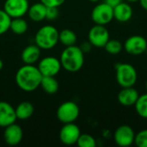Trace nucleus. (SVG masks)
I'll use <instances>...</instances> for the list:
<instances>
[{"label":"nucleus","mask_w":147,"mask_h":147,"mask_svg":"<svg viewBox=\"0 0 147 147\" xmlns=\"http://www.w3.org/2000/svg\"><path fill=\"white\" fill-rule=\"evenodd\" d=\"M43 76L37 66L24 65L16 73V83L19 89L25 92H32L40 86Z\"/></svg>","instance_id":"obj_1"},{"label":"nucleus","mask_w":147,"mask_h":147,"mask_svg":"<svg viewBox=\"0 0 147 147\" xmlns=\"http://www.w3.org/2000/svg\"><path fill=\"white\" fill-rule=\"evenodd\" d=\"M62 68L68 72H77L84 64V53L76 45L65 47L59 58Z\"/></svg>","instance_id":"obj_2"},{"label":"nucleus","mask_w":147,"mask_h":147,"mask_svg":"<svg viewBox=\"0 0 147 147\" xmlns=\"http://www.w3.org/2000/svg\"><path fill=\"white\" fill-rule=\"evenodd\" d=\"M59 30L53 25L42 26L35 34L34 42L41 50L52 49L59 42Z\"/></svg>","instance_id":"obj_3"},{"label":"nucleus","mask_w":147,"mask_h":147,"mask_svg":"<svg viewBox=\"0 0 147 147\" xmlns=\"http://www.w3.org/2000/svg\"><path fill=\"white\" fill-rule=\"evenodd\" d=\"M115 77L121 88L133 87L138 80V72L135 67L129 63H118L115 65Z\"/></svg>","instance_id":"obj_4"},{"label":"nucleus","mask_w":147,"mask_h":147,"mask_svg":"<svg viewBox=\"0 0 147 147\" xmlns=\"http://www.w3.org/2000/svg\"><path fill=\"white\" fill-rule=\"evenodd\" d=\"M80 114V109L78 105L72 101H66L61 103L57 109V118L63 123H71L75 122L78 118Z\"/></svg>","instance_id":"obj_5"},{"label":"nucleus","mask_w":147,"mask_h":147,"mask_svg":"<svg viewBox=\"0 0 147 147\" xmlns=\"http://www.w3.org/2000/svg\"><path fill=\"white\" fill-rule=\"evenodd\" d=\"M91 19L95 24L106 26L114 19V8L104 2L100 3L92 9Z\"/></svg>","instance_id":"obj_6"},{"label":"nucleus","mask_w":147,"mask_h":147,"mask_svg":"<svg viewBox=\"0 0 147 147\" xmlns=\"http://www.w3.org/2000/svg\"><path fill=\"white\" fill-rule=\"evenodd\" d=\"M123 49L128 54L141 55L147 51V40L142 35H132L123 43Z\"/></svg>","instance_id":"obj_7"},{"label":"nucleus","mask_w":147,"mask_h":147,"mask_svg":"<svg viewBox=\"0 0 147 147\" xmlns=\"http://www.w3.org/2000/svg\"><path fill=\"white\" fill-rule=\"evenodd\" d=\"M109 39V32L104 25L95 24L88 33V40L95 47H104Z\"/></svg>","instance_id":"obj_8"},{"label":"nucleus","mask_w":147,"mask_h":147,"mask_svg":"<svg viewBox=\"0 0 147 147\" xmlns=\"http://www.w3.org/2000/svg\"><path fill=\"white\" fill-rule=\"evenodd\" d=\"M37 67L43 77H55L60 71L62 65L59 59L53 56H47L39 61Z\"/></svg>","instance_id":"obj_9"},{"label":"nucleus","mask_w":147,"mask_h":147,"mask_svg":"<svg viewBox=\"0 0 147 147\" xmlns=\"http://www.w3.org/2000/svg\"><path fill=\"white\" fill-rule=\"evenodd\" d=\"M81 134L79 127L74 122L65 123L61 127L59 138L62 144L65 146H72L77 144V141Z\"/></svg>","instance_id":"obj_10"},{"label":"nucleus","mask_w":147,"mask_h":147,"mask_svg":"<svg viewBox=\"0 0 147 147\" xmlns=\"http://www.w3.org/2000/svg\"><path fill=\"white\" fill-rule=\"evenodd\" d=\"M28 0H5L3 9L11 17H23L28 10Z\"/></svg>","instance_id":"obj_11"},{"label":"nucleus","mask_w":147,"mask_h":147,"mask_svg":"<svg viewBox=\"0 0 147 147\" xmlns=\"http://www.w3.org/2000/svg\"><path fill=\"white\" fill-rule=\"evenodd\" d=\"M135 133L132 127L128 125H121L118 127L114 134V140L117 146L127 147L134 143Z\"/></svg>","instance_id":"obj_12"},{"label":"nucleus","mask_w":147,"mask_h":147,"mask_svg":"<svg viewBox=\"0 0 147 147\" xmlns=\"http://www.w3.org/2000/svg\"><path fill=\"white\" fill-rule=\"evenodd\" d=\"M22 137L23 131L22 127L16 122L4 127L3 140L7 145L11 146H17L22 140Z\"/></svg>","instance_id":"obj_13"},{"label":"nucleus","mask_w":147,"mask_h":147,"mask_svg":"<svg viewBox=\"0 0 147 147\" xmlns=\"http://www.w3.org/2000/svg\"><path fill=\"white\" fill-rule=\"evenodd\" d=\"M17 120L14 107L7 102L0 101V127H6Z\"/></svg>","instance_id":"obj_14"},{"label":"nucleus","mask_w":147,"mask_h":147,"mask_svg":"<svg viewBox=\"0 0 147 147\" xmlns=\"http://www.w3.org/2000/svg\"><path fill=\"white\" fill-rule=\"evenodd\" d=\"M139 96H140L139 91L134 86L126 87V88H122L119 91L117 95V100L119 103L124 107H132L134 106Z\"/></svg>","instance_id":"obj_15"},{"label":"nucleus","mask_w":147,"mask_h":147,"mask_svg":"<svg viewBox=\"0 0 147 147\" xmlns=\"http://www.w3.org/2000/svg\"><path fill=\"white\" fill-rule=\"evenodd\" d=\"M134 15L132 6L128 3L121 2L114 7V18L119 22H127Z\"/></svg>","instance_id":"obj_16"},{"label":"nucleus","mask_w":147,"mask_h":147,"mask_svg":"<svg viewBox=\"0 0 147 147\" xmlns=\"http://www.w3.org/2000/svg\"><path fill=\"white\" fill-rule=\"evenodd\" d=\"M41 49L36 45H28L22 52V60L26 65H34L40 58Z\"/></svg>","instance_id":"obj_17"},{"label":"nucleus","mask_w":147,"mask_h":147,"mask_svg":"<svg viewBox=\"0 0 147 147\" xmlns=\"http://www.w3.org/2000/svg\"><path fill=\"white\" fill-rule=\"evenodd\" d=\"M47 7L44 5L41 2L40 3H35L29 6L28 10V16L32 20L33 22H42L43 20L46 19V15H47Z\"/></svg>","instance_id":"obj_18"},{"label":"nucleus","mask_w":147,"mask_h":147,"mask_svg":"<svg viewBox=\"0 0 147 147\" xmlns=\"http://www.w3.org/2000/svg\"><path fill=\"white\" fill-rule=\"evenodd\" d=\"M15 110H16V118L21 121H25L29 119L34 115V107L31 102L25 101L19 103L15 109Z\"/></svg>","instance_id":"obj_19"},{"label":"nucleus","mask_w":147,"mask_h":147,"mask_svg":"<svg viewBox=\"0 0 147 147\" xmlns=\"http://www.w3.org/2000/svg\"><path fill=\"white\" fill-rule=\"evenodd\" d=\"M40 87L48 95H54L58 92L59 84L55 77L45 76L41 79Z\"/></svg>","instance_id":"obj_20"},{"label":"nucleus","mask_w":147,"mask_h":147,"mask_svg":"<svg viewBox=\"0 0 147 147\" xmlns=\"http://www.w3.org/2000/svg\"><path fill=\"white\" fill-rule=\"evenodd\" d=\"M78 37L76 33L69 28H65L59 33V41L65 47L76 45Z\"/></svg>","instance_id":"obj_21"},{"label":"nucleus","mask_w":147,"mask_h":147,"mask_svg":"<svg viewBox=\"0 0 147 147\" xmlns=\"http://www.w3.org/2000/svg\"><path fill=\"white\" fill-rule=\"evenodd\" d=\"M28 28V24L27 21L22 17L11 18L9 30H11L16 34H23L27 32Z\"/></svg>","instance_id":"obj_22"},{"label":"nucleus","mask_w":147,"mask_h":147,"mask_svg":"<svg viewBox=\"0 0 147 147\" xmlns=\"http://www.w3.org/2000/svg\"><path fill=\"white\" fill-rule=\"evenodd\" d=\"M136 113L143 119H147V92L139 96L134 104Z\"/></svg>","instance_id":"obj_23"},{"label":"nucleus","mask_w":147,"mask_h":147,"mask_svg":"<svg viewBox=\"0 0 147 147\" xmlns=\"http://www.w3.org/2000/svg\"><path fill=\"white\" fill-rule=\"evenodd\" d=\"M106 52L112 55L119 54L123 49V44L118 40H110L104 46Z\"/></svg>","instance_id":"obj_24"},{"label":"nucleus","mask_w":147,"mask_h":147,"mask_svg":"<svg viewBox=\"0 0 147 147\" xmlns=\"http://www.w3.org/2000/svg\"><path fill=\"white\" fill-rule=\"evenodd\" d=\"M77 145L79 147H96V140L88 134H81L77 141Z\"/></svg>","instance_id":"obj_25"},{"label":"nucleus","mask_w":147,"mask_h":147,"mask_svg":"<svg viewBox=\"0 0 147 147\" xmlns=\"http://www.w3.org/2000/svg\"><path fill=\"white\" fill-rule=\"evenodd\" d=\"M10 22L11 17L3 9H0V35L9 30Z\"/></svg>","instance_id":"obj_26"},{"label":"nucleus","mask_w":147,"mask_h":147,"mask_svg":"<svg viewBox=\"0 0 147 147\" xmlns=\"http://www.w3.org/2000/svg\"><path fill=\"white\" fill-rule=\"evenodd\" d=\"M134 143L138 147H147V129H143L135 134Z\"/></svg>","instance_id":"obj_27"},{"label":"nucleus","mask_w":147,"mask_h":147,"mask_svg":"<svg viewBox=\"0 0 147 147\" xmlns=\"http://www.w3.org/2000/svg\"><path fill=\"white\" fill-rule=\"evenodd\" d=\"M59 15V8L57 7H47V15L46 19L48 21H53L58 18Z\"/></svg>","instance_id":"obj_28"},{"label":"nucleus","mask_w":147,"mask_h":147,"mask_svg":"<svg viewBox=\"0 0 147 147\" xmlns=\"http://www.w3.org/2000/svg\"><path fill=\"white\" fill-rule=\"evenodd\" d=\"M40 2L47 7H60L65 0H40Z\"/></svg>","instance_id":"obj_29"},{"label":"nucleus","mask_w":147,"mask_h":147,"mask_svg":"<svg viewBox=\"0 0 147 147\" xmlns=\"http://www.w3.org/2000/svg\"><path fill=\"white\" fill-rule=\"evenodd\" d=\"M79 47H80L81 50L84 52V53H90V52L91 51L93 46L91 45V43H90L89 40H87V41H84V42L80 45Z\"/></svg>","instance_id":"obj_30"},{"label":"nucleus","mask_w":147,"mask_h":147,"mask_svg":"<svg viewBox=\"0 0 147 147\" xmlns=\"http://www.w3.org/2000/svg\"><path fill=\"white\" fill-rule=\"evenodd\" d=\"M121 2H123V0H104V3H106L107 4H109L113 8L118 5L119 3H121Z\"/></svg>","instance_id":"obj_31"},{"label":"nucleus","mask_w":147,"mask_h":147,"mask_svg":"<svg viewBox=\"0 0 147 147\" xmlns=\"http://www.w3.org/2000/svg\"><path fill=\"white\" fill-rule=\"evenodd\" d=\"M140 3V6L147 11V0H139Z\"/></svg>","instance_id":"obj_32"},{"label":"nucleus","mask_w":147,"mask_h":147,"mask_svg":"<svg viewBox=\"0 0 147 147\" xmlns=\"http://www.w3.org/2000/svg\"><path fill=\"white\" fill-rule=\"evenodd\" d=\"M3 61H2V59H0V71L3 69Z\"/></svg>","instance_id":"obj_33"},{"label":"nucleus","mask_w":147,"mask_h":147,"mask_svg":"<svg viewBox=\"0 0 147 147\" xmlns=\"http://www.w3.org/2000/svg\"><path fill=\"white\" fill-rule=\"evenodd\" d=\"M126 1L128 3H135V2H138L139 0H126Z\"/></svg>","instance_id":"obj_34"},{"label":"nucleus","mask_w":147,"mask_h":147,"mask_svg":"<svg viewBox=\"0 0 147 147\" xmlns=\"http://www.w3.org/2000/svg\"><path fill=\"white\" fill-rule=\"evenodd\" d=\"M89 1H90V2H92V3H96V2H99V1H101V0H89Z\"/></svg>","instance_id":"obj_35"},{"label":"nucleus","mask_w":147,"mask_h":147,"mask_svg":"<svg viewBox=\"0 0 147 147\" xmlns=\"http://www.w3.org/2000/svg\"><path fill=\"white\" fill-rule=\"evenodd\" d=\"M146 92H147V80H146Z\"/></svg>","instance_id":"obj_36"}]
</instances>
